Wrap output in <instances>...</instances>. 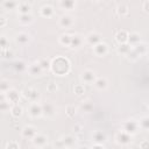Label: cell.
I'll return each mask as SVG.
<instances>
[{"label":"cell","instance_id":"cell-1","mask_svg":"<svg viewBox=\"0 0 149 149\" xmlns=\"http://www.w3.org/2000/svg\"><path fill=\"white\" fill-rule=\"evenodd\" d=\"M70 62L66 57L57 56L55 59L51 61V68L50 70L58 76H65L70 72Z\"/></svg>","mask_w":149,"mask_h":149},{"label":"cell","instance_id":"cell-2","mask_svg":"<svg viewBox=\"0 0 149 149\" xmlns=\"http://www.w3.org/2000/svg\"><path fill=\"white\" fill-rule=\"evenodd\" d=\"M139 129H140V127H139V121L133 120V119L125 121L123 125H122V130H125L126 133H128V134H130V135L136 134V133L139 132Z\"/></svg>","mask_w":149,"mask_h":149},{"label":"cell","instance_id":"cell-3","mask_svg":"<svg viewBox=\"0 0 149 149\" xmlns=\"http://www.w3.org/2000/svg\"><path fill=\"white\" fill-rule=\"evenodd\" d=\"M21 93H22V95H23L27 100H29V101H31V102H38L40 93H38V91H37L36 88L28 87V88H24Z\"/></svg>","mask_w":149,"mask_h":149},{"label":"cell","instance_id":"cell-4","mask_svg":"<svg viewBox=\"0 0 149 149\" xmlns=\"http://www.w3.org/2000/svg\"><path fill=\"white\" fill-rule=\"evenodd\" d=\"M115 142L120 146H127L132 142V135L126 133L125 130H119L115 134Z\"/></svg>","mask_w":149,"mask_h":149},{"label":"cell","instance_id":"cell-5","mask_svg":"<svg viewBox=\"0 0 149 149\" xmlns=\"http://www.w3.org/2000/svg\"><path fill=\"white\" fill-rule=\"evenodd\" d=\"M97 74L93 70H90V69H86L81 72L80 74V80L85 84H94L95 79H97Z\"/></svg>","mask_w":149,"mask_h":149},{"label":"cell","instance_id":"cell-6","mask_svg":"<svg viewBox=\"0 0 149 149\" xmlns=\"http://www.w3.org/2000/svg\"><path fill=\"white\" fill-rule=\"evenodd\" d=\"M28 113L31 118H40L43 115V109H42V104L40 102H31L28 107Z\"/></svg>","mask_w":149,"mask_h":149},{"label":"cell","instance_id":"cell-7","mask_svg":"<svg viewBox=\"0 0 149 149\" xmlns=\"http://www.w3.org/2000/svg\"><path fill=\"white\" fill-rule=\"evenodd\" d=\"M73 23H74V20L70 14H63L58 19V26L63 29H69L70 27L73 26Z\"/></svg>","mask_w":149,"mask_h":149},{"label":"cell","instance_id":"cell-8","mask_svg":"<svg viewBox=\"0 0 149 149\" xmlns=\"http://www.w3.org/2000/svg\"><path fill=\"white\" fill-rule=\"evenodd\" d=\"M21 135H22V137H24L27 140H33L37 135V129L34 126H30V125L24 126L21 130Z\"/></svg>","mask_w":149,"mask_h":149},{"label":"cell","instance_id":"cell-9","mask_svg":"<svg viewBox=\"0 0 149 149\" xmlns=\"http://www.w3.org/2000/svg\"><path fill=\"white\" fill-rule=\"evenodd\" d=\"M85 41H86L90 45H92V47H94V45H97L98 43L102 42V41H101V35H100L99 33H97V31H91L90 34H87L86 37H85Z\"/></svg>","mask_w":149,"mask_h":149},{"label":"cell","instance_id":"cell-10","mask_svg":"<svg viewBox=\"0 0 149 149\" xmlns=\"http://www.w3.org/2000/svg\"><path fill=\"white\" fill-rule=\"evenodd\" d=\"M93 52L98 57H104L108 52V45L105 42H100V43H98L97 45L93 47Z\"/></svg>","mask_w":149,"mask_h":149},{"label":"cell","instance_id":"cell-11","mask_svg":"<svg viewBox=\"0 0 149 149\" xmlns=\"http://www.w3.org/2000/svg\"><path fill=\"white\" fill-rule=\"evenodd\" d=\"M42 109H43V115L44 116H48V118H52L55 114H56V107L52 102H44L42 104Z\"/></svg>","mask_w":149,"mask_h":149},{"label":"cell","instance_id":"cell-12","mask_svg":"<svg viewBox=\"0 0 149 149\" xmlns=\"http://www.w3.org/2000/svg\"><path fill=\"white\" fill-rule=\"evenodd\" d=\"M31 141H33L34 147H36V148H43L48 143V136L44 135V134H38L37 133V135Z\"/></svg>","mask_w":149,"mask_h":149},{"label":"cell","instance_id":"cell-13","mask_svg":"<svg viewBox=\"0 0 149 149\" xmlns=\"http://www.w3.org/2000/svg\"><path fill=\"white\" fill-rule=\"evenodd\" d=\"M28 72H29L30 76L37 77V76H41V74H42L43 70H42V68H41V65H40L38 62H34V63L29 64V66H28Z\"/></svg>","mask_w":149,"mask_h":149},{"label":"cell","instance_id":"cell-14","mask_svg":"<svg viewBox=\"0 0 149 149\" xmlns=\"http://www.w3.org/2000/svg\"><path fill=\"white\" fill-rule=\"evenodd\" d=\"M30 41V35L26 31H20L15 35V42L20 45H26Z\"/></svg>","mask_w":149,"mask_h":149},{"label":"cell","instance_id":"cell-15","mask_svg":"<svg viewBox=\"0 0 149 149\" xmlns=\"http://www.w3.org/2000/svg\"><path fill=\"white\" fill-rule=\"evenodd\" d=\"M6 94V99L10 102V104H14V105H16V102H19V100H20V93L15 90V88H10L7 93H5Z\"/></svg>","mask_w":149,"mask_h":149},{"label":"cell","instance_id":"cell-16","mask_svg":"<svg viewBox=\"0 0 149 149\" xmlns=\"http://www.w3.org/2000/svg\"><path fill=\"white\" fill-rule=\"evenodd\" d=\"M84 43V37L79 34H73L72 38H71V44L70 48L71 49H79Z\"/></svg>","mask_w":149,"mask_h":149},{"label":"cell","instance_id":"cell-17","mask_svg":"<svg viewBox=\"0 0 149 149\" xmlns=\"http://www.w3.org/2000/svg\"><path fill=\"white\" fill-rule=\"evenodd\" d=\"M61 141H62L63 146L69 149V148L74 147V144H76V142H77V139H76V136H73V135H64V136L61 137Z\"/></svg>","mask_w":149,"mask_h":149},{"label":"cell","instance_id":"cell-18","mask_svg":"<svg viewBox=\"0 0 149 149\" xmlns=\"http://www.w3.org/2000/svg\"><path fill=\"white\" fill-rule=\"evenodd\" d=\"M92 140L94 141L95 144H102L106 141V134L102 130H95L92 134Z\"/></svg>","mask_w":149,"mask_h":149},{"label":"cell","instance_id":"cell-19","mask_svg":"<svg viewBox=\"0 0 149 149\" xmlns=\"http://www.w3.org/2000/svg\"><path fill=\"white\" fill-rule=\"evenodd\" d=\"M93 85H94V87H95L97 90L104 91V90H106L107 86H108V80H107L105 77H98V78L95 79V81H94Z\"/></svg>","mask_w":149,"mask_h":149},{"label":"cell","instance_id":"cell-20","mask_svg":"<svg viewBox=\"0 0 149 149\" xmlns=\"http://www.w3.org/2000/svg\"><path fill=\"white\" fill-rule=\"evenodd\" d=\"M77 6V2L73 0H62L59 1V7L64 10H73Z\"/></svg>","mask_w":149,"mask_h":149},{"label":"cell","instance_id":"cell-21","mask_svg":"<svg viewBox=\"0 0 149 149\" xmlns=\"http://www.w3.org/2000/svg\"><path fill=\"white\" fill-rule=\"evenodd\" d=\"M128 43H129L132 47L137 45L139 43H141V35H140L137 31L130 33L129 36H128Z\"/></svg>","mask_w":149,"mask_h":149},{"label":"cell","instance_id":"cell-22","mask_svg":"<svg viewBox=\"0 0 149 149\" xmlns=\"http://www.w3.org/2000/svg\"><path fill=\"white\" fill-rule=\"evenodd\" d=\"M128 36L129 34L126 31V30H119L116 34H115V40L119 44L121 43H127L128 42Z\"/></svg>","mask_w":149,"mask_h":149},{"label":"cell","instance_id":"cell-23","mask_svg":"<svg viewBox=\"0 0 149 149\" xmlns=\"http://www.w3.org/2000/svg\"><path fill=\"white\" fill-rule=\"evenodd\" d=\"M30 9H31V5H30V3H28L27 1L19 2L17 12H19L20 14H30Z\"/></svg>","mask_w":149,"mask_h":149},{"label":"cell","instance_id":"cell-24","mask_svg":"<svg viewBox=\"0 0 149 149\" xmlns=\"http://www.w3.org/2000/svg\"><path fill=\"white\" fill-rule=\"evenodd\" d=\"M40 14L43 17H51L54 15V8L50 5H44L40 9Z\"/></svg>","mask_w":149,"mask_h":149},{"label":"cell","instance_id":"cell-25","mask_svg":"<svg viewBox=\"0 0 149 149\" xmlns=\"http://www.w3.org/2000/svg\"><path fill=\"white\" fill-rule=\"evenodd\" d=\"M132 49H133V47L127 42V43H121V44H119L118 48H116V51H118L119 54H121V55H126V56H127Z\"/></svg>","mask_w":149,"mask_h":149},{"label":"cell","instance_id":"cell-26","mask_svg":"<svg viewBox=\"0 0 149 149\" xmlns=\"http://www.w3.org/2000/svg\"><path fill=\"white\" fill-rule=\"evenodd\" d=\"M71 38H72V35L65 33V34H62V35L59 36L58 41H59V43H61L62 45H64V47H70V44H71Z\"/></svg>","mask_w":149,"mask_h":149},{"label":"cell","instance_id":"cell-27","mask_svg":"<svg viewBox=\"0 0 149 149\" xmlns=\"http://www.w3.org/2000/svg\"><path fill=\"white\" fill-rule=\"evenodd\" d=\"M19 22L21 24H29L33 22L31 14H19Z\"/></svg>","mask_w":149,"mask_h":149},{"label":"cell","instance_id":"cell-28","mask_svg":"<svg viewBox=\"0 0 149 149\" xmlns=\"http://www.w3.org/2000/svg\"><path fill=\"white\" fill-rule=\"evenodd\" d=\"M13 66H14V69H15L16 71H19V72H22V71H24L26 69H28V66H27L26 62H24V61H22V59H19V61L14 62Z\"/></svg>","mask_w":149,"mask_h":149},{"label":"cell","instance_id":"cell-29","mask_svg":"<svg viewBox=\"0 0 149 149\" xmlns=\"http://www.w3.org/2000/svg\"><path fill=\"white\" fill-rule=\"evenodd\" d=\"M22 112H23V109H22V107L20 106V105H13L12 106V108H10V114L14 116V118H20L21 115H22Z\"/></svg>","mask_w":149,"mask_h":149},{"label":"cell","instance_id":"cell-30","mask_svg":"<svg viewBox=\"0 0 149 149\" xmlns=\"http://www.w3.org/2000/svg\"><path fill=\"white\" fill-rule=\"evenodd\" d=\"M17 6H19V2H16V1H3L1 3V7L7 10L15 9V8H17Z\"/></svg>","mask_w":149,"mask_h":149},{"label":"cell","instance_id":"cell-31","mask_svg":"<svg viewBox=\"0 0 149 149\" xmlns=\"http://www.w3.org/2000/svg\"><path fill=\"white\" fill-rule=\"evenodd\" d=\"M134 48V50L140 55V56H142V55H144L146 52H147V50H148V48H147V44L146 43H143V42H141V43H139L137 45H135V47H133Z\"/></svg>","mask_w":149,"mask_h":149},{"label":"cell","instance_id":"cell-32","mask_svg":"<svg viewBox=\"0 0 149 149\" xmlns=\"http://www.w3.org/2000/svg\"><path fill=\"white\" fill-rule=\"evenodd\" d=\"M139 127L143 130H149V116H143L139 120Z\"/></svg>","mask_w":149,"mask_h":149},{"label":"cell","instance_id":"cell-33","mask_svg":"<svg viewBox=\"0 0 149 149\" xmlns=\"http://www.w3.org/2000/svg\"><path fill=\"white\" fill-rule=\"evenodd\" d=\"M116 12H118V14H119L120 16H125V15L128 14L129 9H128V6H127L126 3H120V5L116 7Z\"/></svg>","mask_w":149,"mask_h":149},{"label":"cell","instance_id":"cell-34","mask_svg":"<svg viewBox=\"0 0 149 149\" xmlns=\"http://www.w3.org/2000/svg\"><path fill=\"white\" fill-rule=\"evenodd\" d=\"M80 109H81L84 113H90V112L93 109V104H92L91 101L86 100V101H84V102L80 105Z\"/></svg>","mask_w":149,"mask_h":149},{"label":"cell","instance_id":"cell-35","mask_svg":"<svg viewBox=\"0 0 149 149\" xmlns=\"http://www.w3.org/2000/svg\"><path fill=\"white\" fill-rule=\"evenodd\" d=\"M9 90H10V87H9V81L6 80V79H2V80L0 81V92H1V93H7Z\"/></svg>","mask_w":149,"mask_h":149},{"label":"cell","instance_id":"cell-36","mask_svg":"<svg viewBox=\"0 0 149 149\" xmlns=\"http://www.w3.org/2000/svg\"><path fill=\"white\" fill-rule=\"evenodd\" d=\"M0 47H1V50L9 49V40L5 35H1V37H0Z\"/></svg>","mask_w":149,"mask_h":149},{"label":"cell","instance_id":"cell-37","mask_svg":"<svg viewBox=\"0 0 149 149\" xmlns=\"http://www.w3.org/2000/svg\"><path fill=\"white\" fill-rule=\"evenodd\" d=\"M38 63H40V65H41V68H42L43 71H44V70H49V69L51 68V62L48 61L47 58H42V59H40Z\"/></svg>","mask_w":149,"mask_h":149},{"label":"cell","instance_id":"cell-38","mask_svg":"<svg viewBox=\"0 0 149 149\" xmlns=\"http://www.w3.org/2000/svg\"><path fill=\"white\" fill-rule=\"evenodd\" d=\"M139 57H140V55L134 50V48H133V49L129 51V54L127 55V58H128V59H130V61H136Z\"/></svg>","mask_w":149,"mask_h":149},{"label":"cell","instance_id":"cell-39","mask_svg":"<svg viewBox=\"0 0 149 149\" xmlns=\"http://www.w3.org/2000/svg\"><path fill=\"white\" fill-rule=\"evenodd\" d=\"M5 149H20V146L16 141H9V142H7Z\"/></svg>","mask_w":149,"mask_h":149},{"label":"cell","instance_id":"cell-40","mask_svg":"<svg viewBox=\"0 0 149 149\" xmlns=\"http://www.w3.org/2000/svg\"><path fill=\"white\" fill-rule=\"evenodd\" d=\"M73 91H74V93L77 94V95H80V94H83L84 93V85H81V84H78V85H76L74 87H73Z\"/></svg>","mask_w":149,"mask_h":149},{"label":"cell","instance_id":"cell-41","mask_svg":"<svg viewBox=\"0 0 149 149\" xmlns=\"http://www.w3.org/2000/svg\"><path fill=\"white\" fill-rule=\"evenodd\" d=\"M66 114L69 118H73L76 115V108L74 106H68L66 107Z\"/></svg>","mask_w":149,"mask_h":149},{"label":"cell","instance_id":"cell-42","mask_svg":"<svg viewBox=\"0 0 149 149\" xmlns=\"http://www.w3.org/2000/svg\"><path fill=\"white\" fill-rule=\"evenodd\" d=\"M1 55H2L3 58H10V57L13 56V54H12V51H10L9 49H3V50H1Z\"/></svg>","mask_w":149,"mask_h":149},{"label":"cell","instance_id":"cell-43","mask_svg":"<svg viewBox=\"0 0 149 149\" xmlns=\"http://www.w3.org/2000/svg\"><path fill=\"white\" fill-rule=\"evenodd\" d=\"M140 149H149V141L144 140L140 143Z\"/></svg>","mask_w":149,"mask_h":149},{"label":"cell","instance_id":"cell-44","mask_svg":"<svg viewBox=\"0 0 149 149\" xmlns=\"http://www.w3.org/2000/svg\"><path fill=\"white\" fill-rule=\"evenodd\" d=\"M142 9H143L146 13H149V0L143 1V3H142Z\"/></svg>","mask_w":149,"mask_h":149},{"label":"cell","instance_id":"cell-45","mask_svg":"<svg viewBox=\"0 0 149 149\" xmlns=\"http://www.w3.org/2000/svg\"><path fill=\"white\" fill-rule=\"evenodd\" d=\"M57 90V85L55 83H50L48 85V91H56Z\"/></svg>","mask_w":149,"mask_h":149},{"label":"cell","instance_id":"cell-46","mask_svg":"<svg viewBox=\"0 0 149 149\" xmlns=\"http://www.w3.org/2000/svg\"><path fill=\"white\" fill-rule=\"evenodd\" d=\"M6 23H7L6 17H5V16H0V27H1V28H3V27L6 26Z\"/></svg>","mask_w":149,"mask_h":149},{"label":"cell","instance_id":"cell-47","mask_svg":"<svg viewBox=\"0 0 149 149\" xmlns=\"http://www.w3.org/2000/svg\"><path fill=\"white\" fill-rule=\"evenodd\" d=\"M92 149H104V146L102 144H94L92 147Z\"/></svg>","mask_w":149,"mask_h":149},{"label":"cell","instance_id":"cell-48","mask_svg":"<svg viewBox=\"0 0 149 149\" xmlns=\"http://www.w3.org/2000/svg\"><path fill=\"white\" fill-rule=\"evenodd\" d=\"M79 149H90V148H88V147H80Z\"/></svg>","mask_w":149,"mask_h":149},{"label":"cell","instance_id":"cell-49","mask_svg":"<svg viewBox=\"0 0 149 149\" xmlns=\"http://www.w3.org/2000/svg\"><path fill=\"white\" fill-rule=\"evenodd\" d=\"M57 149H68V148H65V147H62V148H57Z\"/></svg>","mask_w":149,"mask_h":149},{"label":"cell","instance_id":"cell-50","mask_svg":"<svg viewBox=\"0 0 149 149\" xmlns=\"http://www.w3.org/2000/svg\"><path fill=\"white\" fill-rule=\"evenodd\" d=\"M34 149H41V148H36V147H35V148H34Z\"/></svg>","mask_w":149,"mask_h":149},{"label":"cell","instance_id":"cell-51","mask_svg":"<svg viewBox=\"0 0 149 149\" xmlns=\"http://www.w3.org/2000/svg\"><path fill=\"white\" fill-rule=\"evenodd\" d=\"M148 56H149V54H148Z\"/></svg>","mask_w":149,"mask_h":149}]
</instances>
